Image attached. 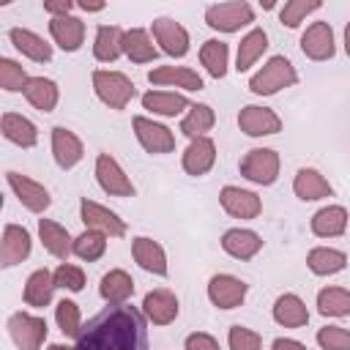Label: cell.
<instances>
[{
    "label": "cell",
    "instance_id": "obj_47",
    "mask_svg": "<svg viewBox=\"0 0 350 350\" xmlns=\"http://www.w3.org/2000/svg\"><path fill=\"white\" fill-rule=\"evenodd\" d=\"M55 284L63 287V290L79 293V290L85 287V271H82L79 265L63 262V265H57V271H55Z\"/></svg>",
    "mask_w": 350,
    "mask_h": 350
},
{
    "label": "cell",
    "instance_id": "obj_14",
    "mask_svg": "<svg viewBox=\"0 0 350 350\" xmlns=\"http://www.w3.org/2000/svg\"><path fill=\"white\" fill-rule=\"evenodd\" d=\"M219 202L232 219H257L260 211H262L260 197L254 191H246V189H238V186H224L219 191Z\"/></svg>",
    "mask_w": 350,
    "mask_h": 350
},
{
    "label": "cell",
    "instance_id": "obj_52",
    "mask_svg": "<svg viewBox=\"0 0 350 350\" xmlns=\"http://www.w3.org/2000/svg\"><path fill=\"white\" fill-rule=\"evenodd\" d=\"M345 49H347V55H350V25L345 27Z\"/></svg>",
    "mask_w": 350,
    "mask_h": 350
},
{
    "label": "cell",
    "instance_id": "obj_1",
    "mask_svg": "<svg viewBox=\"0 0 350 350\" xmlns=\"http://www.w3.org/2000/svg\"><path fill=\"white\" fill-rule=\"evenodd\" d=\"M77 350H148L145 314L126 304H109L82 325Z\"/></svg>",
    "mask_w": 350,
    "mask_h": 350
},
{
    "label": "cell",
    "instance_id": "obj_8",
    "mask_svg": "<svg viewBox=\"0 0 350 350\" xmlns=\"http://www.w3.org/2000/svg\"><path fill=\"white\" fill-rule=\"evenodd\" d=\"M96 180L109 197H134V183L120 170V164L109 153H98L96 159Z\"/></svg>",
    "mask_w": 350,
    "mask_h": 350
},
{
    "label": "cell",
    "instance_id": "obj_50",
    "mask_svg": "<svg viewBox=\"0 0 350 350\" xmlns=\"http://www.w3.org/2000/svg\"><path fill=\"white\" fill-rule=\"evenodd\" d=\"M271 350H306V345H301L295 339H287V336H279V339H273Z\"/></svg>",
    "mask_w": 350,
    "mask_h": 350
},
{
    "label": "cell",
    "instance_id": "obj_21",
    "mask_svg": "<svg viewBox=\"0 0 350 350\" xmlns=\"http://www.w3.org/2000/svg\"><path fill=\"white\" fill-rule=\"evenodd\" d=\"M221 249L235 257V260H252L260 249H262V238L252 230H241V227H232L221 235Z\"/></svg>",
    "mask_w": 350,
    "mask_h": 350
},
{
    "label": "cell",
    "instance_id": "obj_40",
    "mask_svg": "<svg viewBox=\"0 0 350 350\" xmlns=\"http://www.w3.org/2000/svg\"><path fill=\"white\" fill-rule=\"evenodd\" d=\"M317 312L325 314V317L350 314V290H345V287H323L317 293Z\"/></svg>",
    "mask_w": 350,
    "mask_h": 350
},
{
    "label": "cell",
    "instance_id": "obj_38",
    "mask_svg": "<svg viewBox=\"0 0 350 350\" xmlns=\"http://www.w3.org/2000/svg\"><path fill=\"white\" fill-rule=\"evenodd\" d=\"M213 123H216V115L208 104H191V109L180 120V131L189 139H200V137H205V131L213 129Z\"/></svg>",
    "mask_w": 350,
    "mask_h": 350
},
{
    "label": "cell",
    "instance_id": "obj_5",
    "mask_svg": "<svg viewBox=\"0 0 350 350\" xmlns=\"http://www.w3.org/2000/svg\"><path fill=\"white\" fill-rule=\"evenodd\" d=\"M241 175L257 186H271L279 178V153L271 148H252L241 159Z\"/></svg>",
    "mask_w": 350,
    "mask_h": 350
},
{
    "label": "cell",
    "instance_id": "obj_34",
    "mask_svg": "<svg viewBox=\"0 0 350 350\" xmlns=\"http://www.w3.org/2000/svg\"><path fill=\"white\" fill-rule=\"evenodd\" d=\"M98 293H101V298L107 304H126L131 298V293H134V279L126 271L115 268V271H109V273L101 276Z\"/></svg>",
    "mask_w": 350,
    "mask_h": 350
},
{
    "label": "cell",
    "instance_id": "obj_37",
    "mask_svg": "<svg viewBox=\"0 0 350 350\" xmlns=\"http://www.w3.org/2000/svg\"><path fill=\"white\" fill-rule=\"evenodd\" d=\"M22 93L41 112H52L55 104H57V85L52 79H46V77H30Z\"/></svg>",
    "mask_w": 350,
    "mask_h": 350
},
{
    "label": "cell",
    "instance_id": "obj_16",
    "mask_svg": "<svg viewBox=\"0 0 350 350\" xmlns=\"http://www.w3.org/2000/svg\"><path fill=\"white\" fill-rule=\"evenodd\" d=\"M30 246H33V241H30V232H27L25 227H19V224H5L3 241H0V265L11 268V265L27 260Z\"/></svg>",
    "mask_w": 350,
    "mask_h": 350
},
{
    "label": "cell",
    "instance_id": "obj_18",
    "mask_svg": "<svg viewBox=\"0 0 350 350\" xmlns=\"http://www.w3.org/2000/svg\"><path fill=\"white\" fill-rule=\"evenodd\" d=\"M82 142L74 131H68L66 126H55L52 129V156L57 161L60 170H71L74 164H79L82 159Z\"/></svg>",
    "mask_w": 350,
    "mask_h": 350
},
{
    "label": "cell",
    "instance_id": "obj_44",
    "mask_svg": "<svg viewBox=\"0 0 350 350\" xmlns=\"http://www.w3.org/2000/svg\"><path fill=\"white\" fill-rule=\"evenodd\" d=\"M317 8H320L317 0H290V3L282 5L279 19H282V25H287V27H298V25L304 22V16L312 14V11H317Z\"/></svg>",
    "mask_w": 350,
    "mask_h": 350
},
{
    "label": "cell",
    "instance_id": "obj_48",
    "mask_svg": "<svg viewBox=\"0 0 350 350\" xmlns=\"http://www.w3.org/2000/svg\"><path fill=\"white\" fill-rule=\"evenodd\" d=\"M186 350H221L219 342L205 334V331H197V334H189L186 336Z\"/></svg>",
    "mask_w": 350,
    "mask_h": 350
},
{
    "label": "cell",
    "instance_id": "obj_20",
    "mask_svg": "<svg viewBox=\"0 0 350 350\" xmlns=\"http://www.w3.org/2000/svg\"><path fill=\"white\" fill-rule=\"evenodd\" d=\"M216 161V145L211 137H200V139H191V145L183 150V170L194 178L205 175Z\"/></svg>",
    "mask_w": 350,
    "mask_h": 350
},
{
    "label": "cell",
    "instance_id": "obj_26",
    "mask_svg": "<svg viewBox=\"0 0 350 350\" xmlns=\"http://www.w3.org/2000/svg\"><path fill=\"white\" fill-rule=\"evenodd\" d=\"M8 38H11V44H14L25 57H30V60H36V63H49V60H52V46H49L38 33L25 30V27H11Z\"/></svg>",
    "mask_w": 350,
    "mask_h": 350
},
{
    "label": "cell",
    "instance_id": "obj_42",
    "mask_svg": "<svg viewBox=\"0 0 350 350\" xmlns=\"http://www.w3.org/2000/svg\"><path fill=\"white\" fill-rule=\"evenodd\" d=\"M55 320H57V325H60V331L66 334V336H79V331H82V317H79V306L74 304V301H68V298H63L57 306H55Z\"/></svg>",
    "mask_w": 350,
    "mask_h": 350
},
{
    "label": "cell",
    "instance_id": "obj_22",
    "mask_svg": "<svg viewBox=\"0 0 350 350\" xmlns=\"http://www.w3.org/2000/svg\"><path fill=\"white\" fill-rule=\"evenodd\" d=\"M148 79L153 85H175L183 90H202V77L186 66H156L148 74Z\"/></svg>",
    "mask_w": 350,
    "mask_h": 350
},
{
    "label": "cell",
    "instance_id": "obj_31",
    "mask_svg": "<svg viewBox=\"0 0 350 350\" xmlns=\"http://www.w3.org/2000/svg\"><path fill=\"white\" fill-rule=\"evenodd\" d=\"M131 254L139 262V268H145V271H150L156 276H164L167 273V254H164V249L156 241H150V238H134Z\"/></svg>",
    "mask_w": 350,
    "mask_h": 350
},
{
    "label": "cell",
    "instance_id": "obj_41",
    "mask_svg": "<svg viewBox=\"0 0 350 350\" xmlns=\"http://www.w3.org/2000/svg\"><path fill=\"white\" fill-rule=\"evenodd\" d=\"M104 249H107V232H101V230H85L82 235L74 238V254L79 260L93 262L104 254Z\"/></svg>",
    "mask_w": 350,
    "mask_h": 350
},
{
    "label": "cell",
    "instance_id": "obj_28",
    "mask_svg": "<svg viewBox=\"0 0 350 350\" xmlns=\"http://www.w3.org/2000/svg\"><path fill=\"white\" fill-rule=\"evenodd\" d=\"M0 129H3V137L19 148H33L38 142V131L33 126V120H27L25 115H16V112H5L3 120H0Z\"/></svg>",
    "mask_w": 350,
    "mask_h": 350
},
{
    "label": "cell",
    "instance_id": "obj_17",
    "mask_svg": "<svg viewBox=\"0 0 350 350\" xmlns=\"http://www.w3.org/2000/svg\"><path fill=\"white\" fill-rule=\"evenodd\" d=\"M301 49L306 57L312 60H328L334 57V30L328 22H314L306 27V33L301 36Z\"/></svg>",
    "mask_w": 350,
    "mask_h": 350
},
{
    "label": "cell",
    "instance_id": "obj_3",
    "mask_svg": "<svg viewBox=\"0 0 350 350\" xmlns=\"http://www.w3.org/2000/svg\"><path fill=\"white\" fill-rule=\"evenodd\" d=\"M93 90L109 109H126L134 98V82L120 71H93Z\"/></svg>",
    "mask_w": 350,
    "mask_h": 350
},
{
    "label": "cell",
    "instance_id": "obj_35",
    "mask_svg": "<svg viewBox=\"0 0 350 350\" xmlns=\"http://www.w3.org/2000/svg\"><path fill=\"white\" fill-rule=\"evenodd\" d=\"M123 55L131 60V63H150L156 60V46L150 41V36L142 30V27H131L126 30L123 36Z\"/></svg>",
    "mask_w": 350,
    "mask_h": 350
},
{
    "label": "cell",
    "instance_id": "obj_29",
    "mask_svg": "<svg viewBox=\"0 0 350 350\" xmlns=\"http://www.w3.org/2000/svg\"><path fill=\"white\" fill-rule=\"evenodd\" d=\"M347 230V211L342 205H325L312 216V232L317 238H336Z\"/></svg>",
    "mask_w": 350,
    "mask_h": 350
},
{
    "label": "cell",
    "instance_id": "obj_39",
    "mask_svg": "<svg viewBox=\"0 0 350 350\" xmlns=\"http://www.w3.org/2000/svg\"><path fill=\"white\" fill-rule=\"evenodd\" d=\"M227 57H230V49H227L224 41L211 38V41H205V44L200 46V63L205 66V71H208L213 79H221V77L227 74Z\"/></svg>",
    "mask_w": 350,
    "mask_h": 350
},
{
    "label": "cell",
    "instance_id": "obj_4",
    "mask_svg": "<svg viewBox=\"0 0 350 350\" xmlns=\"http://www.w3.org/2000/svg\"><path fill=\"white\" fill-rule=\"evenodd\" d=\"M205 22L213 27V30H221V33H235L246 25L254 22V8L243 0H235V3H216V5H208L205 8Z\"/></svg>",
    "mask_w": 350,
    "mask_h": 350
},
{
    "label": "cell",
    "instance_id": "obj_24",
    "mask_svg": "<svg viewBox=\"0 0 350 350\" xmlns=\"http://www.w3.org/2000/svg\"><path fill=\"white\" fill-rule=\"evenodd\" d=\"M38 235H41L44 249H46L49 254H55L57 260H63V262H66V257L74 252V241H71L68 230H66L63 224L52 221V219H41V221H38Z\"/></svg>",
    "mask_w": 350,
    "mask_h": 350
},
{
    "label": "cell",
    "instance_id": "obj_46",
    "mask_svg": "<svg viewBox=\"0 0 350 350\" xmlns=\"http://www.w3.org/2000/svg\"><path fill=\"white\" fill-rule=\"evenodd\" d=\"M317 345L323 350H350V331L339 325H325L317 331Z\"/></svg>",
    "mask_w": 350,
    "mask_h": 350
},
{
    "label": "cell",
    "instance_id": "obj_2",
    "mask_svg": "<svg viewBox=\"0 0 350 350\" xmlns=\"http://www.w3.org/2000/svg\"><path fill=\"white\" fill-rule=\"evenodd\" d=\"M298 74L293 68V63L284 57V55H273L252 79H249V90L257 93V96H271V93H279L282 88H290L295 85Z\"/></svg>",
    "mask_w": 350,
    "mask_h": 350
},
{
    "label": "cell",
    "instance_id": "obj_9",
    "mask_svg": "<svg viewBox=\"0 0 350 350\" xmlns=\"http://www.w3.org/2000/svg\"><path fill=\"white\" fill-rule=\"evenodd\" d=\"M246 290H249L246 282L238 279V276H230V273H216L208 282V298L219 309H235V306H241L243 298H246Z\"/></svg>",
    "mask_w": 350,
    "mask_h": 350
},
{
    "label": "cell",
    "instance_id": "obj_13",
    "mask_svg": "<svg viewBox=\"0 0 350 350\" xmlns=\"http://www.w3.org/2000/svg\"><path fill=\"white\" fill-rule=\"evenodd\" d=\"M238 126L243 134L249 137H268V134H276L282 131V120L273 109L268 107H257V104H249L241 109L238 115Z\"/></svg>",
    "mask_w": 350,
    "mask_h": 350
},
{
    "label": "cell",
    "instance_id": "obj_7",
    "mask_svg": "<svg viewBox=\"0 0 350 350\" xmlns=\"http://www.w3.org/2000/svg\"><path fill=\"white\" fill-rule=\"evenodd\" d=\"M131 126H134V134H137L139 145L148 153L161 156V153H172L175 150V134L167 126H161V123H156V120H150L145 115H137L131 120Z\"/></svg>",
    "mask_w": 350,
    "mask_h": 350
},
{
    "label": "cell",
    "instance_id": "obj_36",
    "mask_svg": "<svg viewBox=\"0 0 350 350\" xmlns=\"http://www.w3.org/2000/svg\"><path fill=\"white\" fill-rule=\"evenodd\" d=\"M265 49H268V36H265V30H260V27L249 30V33L241 38V44H238L235 68H238V71H249V68L257 63V57H260Z\"/></svg>",
    "mask_w": 350,
    "mask_h": 350
},
{
    "label": "cell",
    "instance_id": "obj_23",
    "mask_svg": "<svg viewBox=\"0 0 350 350\" xmlns=\"http://www.w3.org/2000/svg\"><path fill=\"white\" fill-rule=\"evenodd\" d=\"M293 191L298 200L304 202H312V200H323V197H331V183L312 167H301L293 178Z\"/></svg>",
    "mask_w": 350,
    "mask_h": 350
},
{
    "label": "cell",
    "instance_id": "obj_45",
    "mask_svg": "<svg viewBox=\"0 0 350 350\" xmlns=\"http://www.w3.org/2000/svg\"><path fill=\"white\" fill-rule=\"evenodd\" d=\"M227 342H230V350H262L260 334L246 325H232L227 334Z\"/></svg>",
    "mask_w": 350,
    "mask_h": 350
},
{
    "label": "cell",
    "instance_id": "obj_43",
    "mask_svg": "<svg viewBox=\"0 0 350 350\" xmlns=\"http://www.w3.org/2000/svg\"><path fill=\"white\" fill-rule=\"evenodd\" d=\"M27 79H30V77L25 74V68H22L16 60H11V57H0V88H3V90H8V93L25 90Z\"/></svg>",
    "mask_w": 350,
    "mask_h": 350
},
{
    "label": "cell",
    "instance_id": "obj_10",
    "mask_svg": "<svg viewBox=\"0 0 350 350\" xmlns=\"http://www.w3.org/2000/svg\"><path fill=\"white\" fill-rule=\"evenodd\" d=\"M153 38L156 44H161V52H167L170 57H183L189 52V33L180 22L170 19V16H159L153 19Z\"/></svg>",
    "mask_w": 350,
    "mask_h": 350
},
{
    "label": "cell",
    "instance_id": "obj_12",
    "mask_svg": "<svg viewBox=\"0 0 350 350\" xmlns=\"http://www.w3.org/2000/svg\"><path fill=\"white\" fill-rule=\"evenodd\" d=\"M79 216H82V221H85L88 230H101V232H107L112 238L126 235L123 219L115 211H109V208H104V205H98L93 200H82L79 202Z\"/></svg>",
    "mask_w": 350,
    "mask_h": 350
},
{
    "label": "cell",
    "instance_id": "obj_19",
    "mask_svg": "<svg viewBox=\"0 0 350 350\" xmlns=\"http://www.w3.org/2000/svg\"><path fill=\"white\" fill-rule=\"evenodd\" d=\"M49 33L55 38V44L66 52H77L85 41V22L79 16H55L49 19Z\"/></svg>",
    "mask_w": 350,
    "mask_h": 350
},
{
    "label": "cell",
    "instance_id": "obj_53",
    "mask_svg": "<svg viewBox=\"0 0 350 350\" xmlns=\"http://www.w3.org/2000/svg\"><path fill=\"white\" fill-rule=\"evenodd\" d=\"M46 350H77V347H66V345H49Z\"/></svg>",
    "mask_w": 350,
    "mask_h": 350
},
{
    "label": "cell",
    "instance_id": "obj_30",
    "mask_svg": "<svg viewBox=\"0 0 350 350\" xmlns=\"http://www.w3.org/2000/svg\"><path fill=\"white\" fill-rule=\"evenodd\" d=\"M123 36L126 30H120L118 25H101L96 30V44H93V55L101 63H112L123 55Z\"/></svg>",
    "mask_w": 350,
    "mask_h": 350
},
{
    "label": "cell",
    "instance_id": "obj_33",
    "mask_svg": "<svg viewBox=\"0 0 350 350\" xmlns=\"http://www.w3.org/2000/svg\"><path fill=\"white\" fill-rule=\"evenodd\" d=\"M306 265L312 273L317 276H331V273H339L345 271L347 265V254L339 252V249H331V246H317L306 254Z\"/></svg>",
    "mask_w": 350,
    "mask_h": 350
},
{
    "label": "cell",
    "instance_id": "obj_32",
    "mask_svg": "<svg viewBox=\"0 0 350 350\" xmlns=\"http://www.w3.org/2000/svg\"><path fill=\"white\" fill-rule=\"evenodd\" d=\"M55 287H57V284H55V273H49L46 268L33 271V273L27 276V282H25V304H27V306H36V309L46 306V304L52 301Z\"/></svg>",
    "mask_w": 350,
    "mask_h": 350
},
{
    "label": "cell",
    "instance_id": "obj_27",
    "mask_svg": "<svg viewBox=\"0 0 350 350\" xmlns=\"http://www.w3.org/2000/svg\"><path fill=\"white\" fill-rule=\"evenodd\" d=\"M142 107L153 115H161V118H175L180 115L183 109H191L189 98L183 93H167V90H150L142 96Z\"/></svg>",
    "mask_w": 350,
    "mask_h": 350
},
{
    "label": "cell",
    "instance_id": "obj_49",
    "mask_svg": "<svg viewBox=\"0 0 350 350\" xmlns=\"http://www.w3.org/2000/svg\"><path fill=\"white\" fill-rule=\"evenodd\" d=\"M74 8V3L71 0H46L44 3V11L55 19V16H68V11Z\"/></svg>",
    "mask_w": 350,
    "mask_h": 350
},
{
    "label": "cell",
    "instance_id": "obj_15",
    "mask_svg": "<svg viewBox=\"0 0 350 350\" xmlns=\"http://www.w3.org/2000/svg\"><path fill=\"white\" fill-rule=\"evenodd\" d=\"M142 314L153 323V325H170L178 317V298L172 290H150L142 298Z\"/></svg>",
    "mask_w": 350,
    "mask_h": 350
},
{
    "label": "cell",
    "instance_id": "obj_51",
    "mask_svg": "<svg viewBox=\"0 0 350 350\" xmlns=\"http://www.w3.org/2000/svg\"><path fill=\"white\" fill-rule=\"evenodd\" d=\"M82 11H101L104 8V3H88V0H82V3H77Z\"/></svg>",
    "mask_w": 350,
    "mask_h": 350
},
{
    "label": "cell",
    "instance_id": "obj_25",
    "mask_svg": "<svg viewBox=\"0 0 350 350\" xmlns=\"http://www.w3.org/2000/svg\"><path fill=\"white\" fill-rule=\"evenodd\" d=\"M273 320L284 328H301L309 323V309L295 293H284L273 304Z\"/></svg>",
    "mask_w": 350,
    "mask_h": 350
},
{
    "label": "cell",
    "instance_id": "obj_11",
    "mask_svg": "<svg viewBox=\"0 0 350 350\" xmlns=\"http://www.w3.org/2000/svg\"><path fill=\"white\" fill-rule=\"evenodd\" d=\"M5 180H8V186L14 189V194L19 197V202H22L27 211L41 213V211L49 208L52 197H49V191H46L38 180H33V178H27V175H19V172H14V170L5 172Z\"/></svg>",
    "mask_w": 350,
    "mask_h": 350
},
{
    "label": "cell",
    "instance_id": "obj_6",
    "mask_svg": "<svg viewBox=\"0 0 350 350\" xmlns=\"http://www.w3.org/2000/svg\"><path fill=\"white\" fill-rule=\"evenodd\" d=\"M46 320L27 314V312H14L8 317V334L19 350H41L46 339Z\"/></svg>",
    "mask_w": 350,
    "mask_h": 350
}]
</instances>
